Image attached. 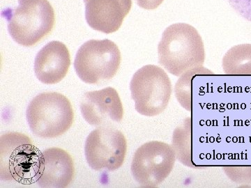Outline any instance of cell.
<instances>
[{"mask_svg":"<svg viewBox=\"0 0 251 188\" xmlns=\"http://www.w3.org/2000/svg\"><path fill=\"white\" fill-rule=\"evenodd\" d=\"M158 54L159 64L176 77L203 67L205 61L202 37L196 28L186 23L166 28L158 44Z\"/></svg>","mask_w":251,"mask_h":188,"instance_id":"obj_1","label":"cell"},{"mask_svg":"<svg viewBox=\"0 0 251 188\" xmlns=\"http://www.w3.org/2000/svg\"><path fill=\"white\" fill-rule=\"evenodd\" d=\"M2 16L7 21L10 35L23 46L37 44L52 31L55 21L48 0H18L17 7L5 10Z\"/></svg>","mask_w":251,"mask_h":188,"instance_id":"obj_2","label":"cell"},{"mask_svg":"<svg viewBox=\"0 0 251 188\" xmlns=\"http://www.w3.org/2000/svg\"><path fill=\"white\" fill-rule=\"evenodd\" d=\"M27 121L36 136L54 138L72 127L74 112L67 97L57 92L39 94L28 105Z\"/></svg>","mask_w":251,"mask_h":188,"instance_id":"obj_3","label":"cell"},{"mask_svg":"<svg viewBox=\"0 0 251 188\" xmlns=\"http://www.w3.org/2000/svg\"><path fill=\"white\" fill-rule=\"evenodd\" d=\"M41 152L30 138L9 133L0 138V178L2 181L29 184L35 182Z\"/></svg>","mask_w":251,"mask_h":188,"instance_id":"obj_4","label":"cell"},{"mask_svg":"<svg viewBox=\"0 0 251 188\" xmlns=\"http://www.w3.org/2000/svg\"><path fill=\"white\" fill-rule=\"evenodd\" d=\"M130 89L136 111L150 117L164 112L173 92L168 74L155 65L145 66L135 72Z\"/></svg>","mask_w":251,"mask_h":188,"instance_id":"obj_5","label":"cell"},{"mask_svg":"<svg viewBox=\"0 0 251 188\" xmlns=\"http://www.w3.org/2000/svg\"><path fill=\"white\" fill-rule=\"evenodd\" d=\"M121 52L109 39L90 40L80 46L74 67L77 75L87 84H99L116 75L121 64Z\"/></svg>","mask_w":251,"mask_h":188,"instance_id":"obj_6","label":"cell"},{"mask_svg":"<svg viewBox=\"0 0 251 188\" xmlns=\"http://www.w3.org/2000/svg\"><path fill=\"white\" fill-rule=\"evenodd\" d=\"M176 156L173 146L162 141L145 143L135 151L131 173L141 187L156 188L174 168Z\"/></svg>","mask_w":251,"mask_h":188,"instance_id":"obj_7","label":"cell"},{"mask_svg":"<svg viewBox=\"0 0 251 188\" xmlns=\"http://www.w3.org/2000/svg\"><path fill=\"white\" fill-rule=\"evenodd\" d=\"M126 151L125 135L110 125L93 130L86 140V160L95 171L117 170L125 163Z\"/></svg>","mask_w":251,"mask_h":188,"instance_id":"obj_8","label":"cell"},{"mask_svg":"<svg viewBox=\"0 0 251 188\" xmlns=\"http://www.w3.org/2000/svg\"><path fill=\"white\" fill-rule=\"evenodd\" d=\"M80 111L85 121L94 126H108L120 123L124 117L121 99L112 87L84 94Z\"/></svg>","mask_w":251,"mask_h":188,"instance_id":"obj_9","label":"cell"},{"mask_svg":"<svg viewBox=\"0 0 251 188\" xmlns=\"http://www.w3.org/2000/svg\"><path fill=\"white\" fill-rule=\"evenodd\" d=\"M75 174L72 156L59 148H50L41 153L35 182L41 188H66Z\"/></svg>","mask_w":251,"mask_h":188,"instance_id":"obj_10","label":"cell"},{"mask_svg":"<svg viewBox=\"0 0 251 188\" xmlns=\"http://www.w3.org/2000/svg\"><path fill=\"white\" fill-rule=\"evenodd\" d=\"M86 21L92 29L111 34L121 27L132 0H84Z\"/></svg>","mask_w":251,"mask_h":188,"instance_id":"obj_11","label":"cell"},{"mask_svg":"<svg viewBox=\"0 0 251 188\" xmlns=\"http://www.w3.org/2000/svg\"><path fill=\"white\" fill-rule=\"evenodd\" d=\"M70 65L71 56L67 46L60 41H53L36 54L34 72L42 83L53 85L64 78Z\"/></svg>","mask_w":251,"mask_h":188,"instance_id":"obj_12","label":"cell"},{"mask_svg":"<svg viewBox=\"0 0 251 188\" xmlns=\"http://www.w3.org/2000/svg\"><path fill=\"white\" fill-rule=\"evenodd\" d=\"M223 69L228 75H251V44L229 49L223 59Z\"/></svg>","mask_w":251,"mask_h":188,"instance_id":"obj_13","label":"cell"},{"mask_svg":"<svg viewBox=\"0 0 251 188\" xmlns=\"http://www.w3.org/2000/svg\"><path fill=\"white\" fill-rule=\"evenodd\" d=\"M172 143L176 159L188 167L197 168L193 164L191 154V118H186L182 124L176 128Z\"/></svg>","mask_w":251,"mask_h":188,"instance_id":"obj_14","label":"cell"},{"mask_svg":"<svg viewBox=\"0 0 251 188\" xmlns=\"http://www.w3.org/2000/svg\"><path fill=\"white\" fill-rule=\"evenodd\" d=\"M213 72L203 67L195 68L180 76L175 85V95L180 105L188 112L192 110L191 82L196 75H213Z\"/></svg>","mask_w":251,"mask_h":188,"instance_id":"obj_15","label":"cell"},{"mask_svg":"<svg viewBox=\"0 0 251 188\" xmlns=\"http://www.w3.org/2000/svg\"><path fill=\"white\" fill-rule=\"evenodd\" d=\"M238 15L251 22V0H227Z\"/></svg>","mask_w":251,"mask_h":188,"instance_id":"obj_16","label":"cell"},{"mask_svg":"<svg viewBox=\"0 0 251 188\" xmlns=\"http://www.w3.org/2000/svg\"><path fill=\"white\" fill-rule=\"evenodd\" d=\"M227 174L238 184L251 182V167H229Z\"/></svg>","mask_w":251,"mask_h":188,"instance_id":"obj_17","label":"cell"},{"mask_svg":"<svg viewBox=\"0 0 251 188\" xmlns=\"http://www.w3.org/2000/svg\"><path fill=\"white\" fill-rule=\"evenodd\" d=\"M136 4L147 10L156 9L163 3L164 0H135Z\"/></svg>","mask_w":251,"mask_h":188,"instance_id":"obj_18","label":"cell"}]
</instances>
